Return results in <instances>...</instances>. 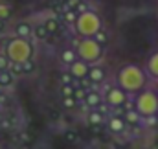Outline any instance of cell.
Returning a JSON list of instances; mask_svg holds the SVG:
<instances>
[{
    "mask_svg": "<svg viewBox=\"0 0 158 149\" xmlns=\"http://www.w3.org/2000/svg\"><path fill=\"white\" fill-rule=\"evenodd\" d=\"M147 79H149L147 70H143L142 66L132 65V63L123 65L118 70V75H116L118 87L123 88L127 94H138V92H142L147 87Z\"/></svg>",
    "mask_w": 158,
    "mask_h": 149,
    "instance_id": "obj_1",
    "label": "cell"
},
{
    "mask_svg": "<svg viewBox=\"0 0 158 149\" xmlns=\"http://www.w3.org/2000/svg\"><path fill=\"white\" fill-rule=\"evenodd\" d=\"M74 28H76V33L81 39H92V37H96L98 32L103 30V22H101V17L96 11L88 9L85 13H79Z\"/></svg>",
    "mask_w": 158,
    "mask_h": 149,
    "instance_id": "obj_2",
    "label": "cell"
},
{
    "mask_svg": "<svg viewBox=\"0 0 158 149\" xmlns=\"http://www.w3.org/2000/svg\"><path fill=\"white\" fill-rule=\"evenodd\" d=\"M33 52H35L33 44L28 39H20V37L9 39L7 44H6V50H4V53L9 57L11 63H26V61H31Z\"/></svg>",
    "mask_w": 158,
    "mask_h": 149,
    "instance_id": "obj_3",
    "label": "cell"
},
{
    "mask_svg": "<svg viewBox=\"0 0 158 149\" xmlns=\"http://www.w3.org/2000/svg\"><path fill=\"white\" fill-rule=\"evenodd\" d=\"M76 52H77V57L81 61L88 63L90 66L96 65L101 57H103V46L96 40V39H79L76 42Z\"/></svg>",
    "mask_w": 158,
    "mask_h": 149,
    "instance_id": "obj_4",
    "label": "cell"
},
{
    "mask_svg": "<svg viewBox=\"0 0 158 149\" xmlns=\"http://www.w3.org/2000/svg\"><path fill=\"white\" fill-rule=\"evenodd\" d=\"M134 109L140 112L142 116H156L158 114V92L151 88H143L142 92L136 94L134 100Z\"/></svg>",
    "mask_w": 158,
    "mask_h": 149,
    "instance_id": "obj_5",
    "label": "cell"
},
{
    "mask_svg": "<svg viewBox=\"0 0 158 149\" xmlns=\"http://www.w3.org/2000/svg\"><path fill=\"white\" fill-rule=\"evenodd\" d=\"M105 101H107V105L112 107V109H116V107H123V105L127 103V92L116 85V87H112V88L107 90V94H105Z\"/></svg>",
    "mask_w": 158,
    "mask_h": 149,
    "instance_id": "obj_6",
    "label": "cell"
},
{
    "mask_svg": "<svg viewBox=\"0 0 158 149\" xmlns=\"http://www.w3.org/2000/svg\"><path fill=\"white\" fill-rule=\"evenodd\" d=\"M68 72L74 75V79H85V77H88V72H90V65L88 63H85V61H81V59H77V61H74L70 66H68Z\"/></svg>",
    "mask_w": 158,
    "mask_h": 149,
    "instance_id": "obj_7",
    "label": "cell"
},
{
    "mask_svg": "<svg viewBox=\"0 0 158 149\" xmlns=\"http://www.w3.org/2000/svg\"><path fill=\"white\" fill-rule=\"evenodd\" d=\"M145 70H147V74L151 75L153 79H158V50L149 55L147 65H145Z\"/></svg>",
    "mask_w": 158,
    "mask_h": 149,
    "instance_id": "obj_8",
    "label": "cell"
},
{
    "mask_svg": "<svg viewBox=\"0 0 158 149\" xmlns=\"http://www.w3.org/2000/svg\"><path fill=\"white\" fill-rule=\"evenodd\" d=\"M88 77H90V81H92L94 85L103 83V81H105V70H103L101 66H98V65H92V66H90V72H88Z\"/></svg>",
    "mask_w": 158,
    "mask_h": 149,
    "instance_id": "obj_9",
    "label": "cell"
},
{
    "mask_svg": "<svg viewBox=\"0 0 158 149\" xmlns=\"http://www.w3.org/2000/svg\"><path fill=\"white\" fill-rule=\"evenodd\" d=\"M15 33H17V37H20V39H28L33 33V28H31V24H28V22H19V24L15 26Z\"/></svg>",
    "mask_w": 158,
    "mask_h": 149,
    "instance_id": "obj_10",
    "label": "cell"
},
{
    "mask_svg": "<svg viewBox=\"0 0 158 149\" xmlns=\"http://www.w3.org/2000/svg\"><path fill=\"white\" fill-rule=\"evenodd\" d=\"M85 103H86L88 107H92V109H98V107L101 105V94H99V92H96V90H88Z\"/></svg>",
    "mask_w": 158,
    "mask_h": 149,
    "instance_id": "obj_11",
    "label": "cell"
},
{
    "mask_svg": "<svg viewBox=\"0 0 158 149\" xmlns=\"http://www.w3.org/2000/svg\"><path fill=\"white\" fill-rule=\"evenodd\" d=\"M79 57H77V52L76 50H72V48H64L63 52H61V61L64 63V65H72L74 61H77Z\"/></svg>",
    "mask_w": 158,
    "mask_h": 149,
    "instance_id": "obj_12",
    "label": "cell"
},
{
    "mask_svg": "<svg viewBox=\"0 0 158 149\" xmlns=\"http://www.w3.org/2000/svg\"><path fill=\"white\" fill-rule=\"evenodd\" d=\"M109 129H110L112 133H121V131L125 129V120H123L121 116H112V118L109 120Z\"/></svg>",
    "mask_w": 158,
    "mask_h": 149,
    "instance_id": "obj_13",
    "label": "cell"
},
{
    "mask_svg": "<svg viewBox=\"0 0 158 149\" xmlns=\"http://www.w3.org/2000/svg\"><path fill=\"white\" fill-rule=\"evenodd\" d=\"M103 120H105V114L101 111H98V109H94V111H90L88 112V123L90 125H101L103 123Z\"/></svg>",
    "mask_w": 158,
    "mask_h": 149,
    "instance_id": "obj_14",
    "label": "cell"
},
{
    "mask_svg": "<svg viewBox=\"0 0 158 149\" xmlns=\"http://www.w3.org/2000/svg\"><path fill=\"white\" fill-rule=\"evenodd\" d=\"M123 120H125L127 123H131V125H136V123L142 120V114L136 111V109H131V111H127L123 114Z\"/></svg>",
    "mask_w": 158,
    "mask_h": 149,
    "instance_id": "obj_15",
    "label": "cell"
},
{
    "mask_svg": "<svg viewBox=\"0 0 158 149\" xmlns=\"http://www.w3.org/2000/svg\"><path fill=\"white\" fill-rule=\"evenodd\" d=\"M44 26H46V30L50 32V35H53V33H59V30H61V24H59V20H57L55 17H50V19H46Z\"/></svg>",
    "mask_w": 158,
    "mask_h": 149,
    "instance_id": "obj_16",
    "label": "cell"
},
{
    "mask_svg": "<svg viewBox=\"0 0 158 149\" xmlns=\"http://www.w3.org/2000/svg\"><path fill=\"white\" fill-rule=\"evenodd\" d=\"M13 81H15V75L11 74V70H4V72H0V87H2V88L13 85Z\"/></svg>",
    "mask_w": 158,
    "mask_h": 149,
    "instance_id": "obj_17",
    "label": "cell"
},
{
    "mask_svg": "<svg viewBox=\"0 0 158 149\" xmlns=\"http://www.w3.org/2000/svg\"><path fill=\"white\" fill-rule=\"evenodd\" d=\"M33 35L39 39V40H46V39L50 37V32L46 30V26H44V24H39L37 28H33Z\"/></svg>",
    "mask_w": 158,
    "mask_h": 149,
    "instance_id": "obj_18",
    "label": "cell"
},
{
    "mask_svg": "<svg viewBox=\"0 0 158 149\" xmlns=\"http://www.w3.org/2000/svg\"><path fill=\"white\" fill-rule=\"evenodd\" d=\"M77 17H79V13L76 11V9H68L66 13H63V20L68 22V24H76Z\"/></svg>",
    "mask_w": 158,
    "mask_h": 149,
    "instance_id": "obj_19",
    "label": "cell"
},
{
    "mask_svg": "<svg viewBox=\"0 0 158 149\" xmlns=\"http://www.w3.org/2000/svg\"><path fill=\"white\" fill-rule=\"evenodd\" d=\"M9 66H11V61H9V57H7L6 53H0V72H4V70H9Z\"/></svg>",
    "mask_w": 158,
    "mask_h": 149,
    "instance_id": "obj_20",
    "label": "cell"
},
{
    "mask_svg": "<svg viewBox=\"0 0 158 149\" xmlns=\"http://www.w3.org/2000/svg\"><path fill=\"white\" fill-rule=\"evenodd\" d=\"M74 92H76V87L74 85H63V88H61L63 98H70V96H74Z\"/></svg>",
    "mask_w": 158,
    "mask_h": 149,
    "instance_id": "obj_21",
    "label": "cell"
},
{
    "mask_svg": "<svg viewBox=\"0 0 158 149\" xmlns=\"http://www.w3.org/2000/svg\"><path fill=\"white\" fill-rule=\"evenodd\" d=\"M9 70H11V74H13V75H20V74H24V66H22V63H11Z\"/></svg>",
    "mask_w": 158,
    "mask_h": 149,
    "instance_id": "obj_22",
    "label": "cell"
},
{
    "mask_svg": "<svg viewBox=\"0 0 158 149\" xmlns=\"http://www.w3.org/2000/svg\"><path fill=\"white\" fill-rule=\"evenodd\" d=\"M77 105V100L74 98V96H70V98H63V107L64 109H74Z\"/></svg>",
    "mask_w": 158,
    "mask_h": 149,
    "instance_id": "obj_23",
    "label": "cell"
},
{
    "mask_svg": "<svg viewBox=\"0 0 158 149\" xmlns=\"http://www.w3.org/2000/svg\"><path fill=\"white\" fill-rule=\"evenodd\" d=\"M9 15H11V6H7V4H0V19L6 20Z\"/></svg>",
    "mask_w": 158,
    "mask_h": 149,
    "instance_id": "obj_24",
    "label": "cell"
},
{
    "mask_svg": "<svg viewBox=\"0 0 158 149\" xmlns=\"http://www.w3.org/2000/svg\"><path fill=\"white\" fill-rule=\"evenodd\" d=\"M86 94H88V90H85V88H83V87H76V92H74V98H76V100H83V101H85V100H86Z\"/></svg>",
    "mask_w": 158,
    "mask_h": 149,
    "instance_id": "obj_25",
    "label": "cell"
},
{
    "mask_svg": "<svg viewBox=\"0 0 158 149\" xmlns=\"http://www.w3.org/2000/svg\"><path fill=\"white\" fill-rule=\"evenodd\" d=\"M96 40H98V42H99V44H101V46H105V44H107V40H109V37H107V33H105V32H103V30H101V32H98V33H96Z\"/></svg>",
    "mask_w": 158,
    "mask_h": 149,
    "instance_id": "obj_26",
    "label": "cell"
},
{
    "mask_svg": "<svg viewBox=\"0 0 158 149\" xmlns=\"http://www.w3.org/2000/svg\"><path fill=\"white\" fill-rule=\"evenodd\" d=\"M22 66H24V74H31L35 70V63L33 61H26V63H22Z\"/></svg>",
    "mask_w": 158,
    "mask_h": 149,
    "instance_id": "obj_27",
    "label": "cell"
},
{
    "mask_svg": "<svg viewBox=\"0 0 158 149\" xmlns=\"http://www.w3.org/2000/svg\"><path fill=\"white\" fill-rule=\"evenodd\" d=\"M61 81H63V85H72V81H74V75L70 74V72H64V74L61 75Z\"/></svg>",
    "mask_w": 158,
    "mask_h": 149,
    "instance_id": "obj_28",
    "label": "cell"
},
{
    "mask_svg": "<svg viewBox=\"0 0 158 149\" xmlns=\"http://www.w3.org/2000/svg\"><path fill=\"white\" fill-rule=\"evenodd\" d=\"M64 4H66L68 9H77V6L81 4V0H66Z\"/></svg>",
    "mask_w": 158,
    "mask_h": 149,
    "instance_id": "obj_29",
    "label": "cell"
},
{
    "mask_svg": "<svg viewBox=\"0 0 158 149\" xmlns=\"http://www.w3.org/2000/svg\"><path fill=\"white\" fill-rule=\"evenodd\" d=\"M92 85H94V83L90 81V77H85V79H81V85H79V87H83L85 90H88V88H90Z\"/></svg>",
    "mask_w": 158,
    "mask_h": 149,
    "instance_id": "obj_30",
    "label": "cell"
},
{
    "mask_svg": "<svg viewBox=\"0 0 158 149\" xmlns=\"http://www.w3.org/2000/svg\"><path fill=\"white\" fill-rule=\"evenodd\" d=\"M76 11H77V13H85V11H88V7H86V4H85V2H81Z\"/></svg>",
    "mask_w": 158,
    "mask_h": 149,
    "instance_id": "obj_31",
    "label": "cell"
},
{
    "mask_svg": "<svg viewBox=\"0 0 158 149\" xmlns=\"http://www.w3.org/2000/svg\"><path fill=\"white\" fill-rule=\"evenodd\" d=\"M147 123H149V125H156L158 118H156V116H149V118H147Z\"/></svg>",
    "mask_w": 158,
    "mask_h": 149,
    "instance_id": "obj_32",
    "label": "cell"
},
{
    "mask_svg": "<svg viewBox=\"0 0 158 149\" xmlns=\"http://www.w3.org/2000/svg\"><path fill=\"white\" fill-rule=\"evenodd\" d=\"M4 26H6V20H2V19H0V33H2V30H4Z\"/></svg>",
    "mask_w": 158,
    "mask_h": 149,
    "instance_id": "obj_33",
    "label": "cell"
}]
</instances>
